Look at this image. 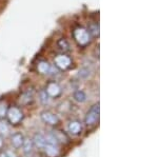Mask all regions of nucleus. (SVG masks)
I'll return each mask as SVG.
<instances>
[{
	"mask_svg": "<svg viewBox=\"0 0 158 157\" xmlns=\"http://www.w3.org/2000/svg\"><path fill=\"white\" fill-rule=\"evenodd\" d=\"M73 36L75 38V40L77 41V43L81 47H85L91 41V35L88 32V30L83 29V27H77L74 30Z\"/></svg>",
	"mask_w": 158,
	"mask_h": 157,
	"instance_id": "1",
	"label": "nucleus"
},
{
	"mask_svg": "<svg viewBox=\"0 0 158 157\" xmlns=\"http://www.w3.org/2000/svg\"><path fill=\"white\" fill-rule=\"evenodd\" d=\"M99 112H100V107H99V103H96L86 113L85 118V125L88 126H95L99 119Z\"/></svg>",
	"mask_w": 158,
	"mask_h": 157,
	"instance_id": "2",
	"label": "nucleus"
},
{
	"mask_svg": "<svg viewBox=\"0 0 158 157\" xmlns=\"http://www.w3.org/2000/svg\"><path fill=\"white\" fill-rule=\"evenodd\" d=\"M6 117L10 123L16 126L18 123L21 122V120L23 119V113L21 112L19 108L17 107H11L7 109L6 112Z\"/></svg>",
	"mask_w": 158,
	"mask_h": 157,
	"instance_id": "3",
	"label": "nucleus"
},
{
	"mask_svg": "<svg viewBox=\"0 0 158 157\" xmlns=\"http://www.w3.org/2000/svg\"><path fill=\"white\" fill-rule=\"evenodd\" d=\"M54 63H55V67L58 68L59 70H67L68 68H70L72 60L67 55H58V56L55 57Z\"/></svg>",
	"mask_w": 158,
	"mask_h": 157,
	"instance_id": "4",
	"label": "nucleus"
},
{
	"mask_svg": "<svg viewBox=\"0 0 158 157\" xmlns=\"http://www.w3.org/2000/svg\"><path fill=\"white\" fill-rule=\"evenodd\" d=\"M40 117H41L43 122L50 126H56L59 122L58 116L55 115V114L53 112H51V111H43V112H41V114H40Z\"/></svg>",
	"mask_w": 158,
	"mask_h": 157,
	"instance_id": "5",
	"label": "nucleus"
},
{
	"mask_svg": "<svg viewBox=\"0 0 158 157\" xmlns=\"http://www.w3.org/2000/svg\"><path fill=\"white\" fill-rule=\"evenodd\" d=\"M45 92L49 95V97H58L61 94V88L57 82L51 81L48 83L47 88H45Z\"/></svg>",
	"mask_w": 158,
	"mask_h": 157,
	"instance_id": "6",
	"label": "nucleus"
},
{
	"mask_svg": "<svg viewBox=\"0 0 158 157\" xmlns=\"http://www.w3.org/2000/svg\"><path fill=\"white\" fill-rule=\"evenodd\" d=\"M23 141H24V136L21 133H14L11 136V143L16 149L21 148L22 145H23Z\"/></svg>",
	"mask_w": 158,
	"mask_h": 157,
	"instance_id": "7",
	"label": "nucleus"
},
{
	"mask_svg": "<svg viewBox=\"0 0 158 157\" xmlns=\"http://www.w3.org/2000/svg\"><path fill=\"white\" fill-rule=\"evenodd\" d=\"M33 100H34V93H33L32 90H27V92H24L23 94L20 96V103L23 105H30V103L33 102Z\"/></svg>",
	"mask_w": 158,
	"mask_h": 157,
	"instance_id": "8",
	"label": "nucleus"
},
{
	"mask_svg": "<svg viewBox=\"0 0 158 157\" xmlns=\"http://www.w3.org/2000/svg\"><path fill=\"white\" fill-rule=\"evenodd\" d=\"M82 131V126H81V122L78 120H74L71 121L70 125H69V132L72 135H78V134L81 133Z\"/></svg>",
	"mask_w": 158,
	"mask_h": 157,
	"instance_id": "9",
	"label": "nucleus"
},
{
	"mask_svg": "<svg viewBox=\"0 0 158 157\" xmlns=\"http://www.w3.org/2000/svg\"><path fill=\"white\" fill-rule=\"evenodd\" d=\"M33 143L39 149H43L47 146V140H45V136L41 133H36L33 138Z\"/></svg>",
	"mask_w": 158,
	"mask_h": 157,
	"instance_id": "10",
	"label": "nucleus"
},
{
	"mask_svg": "<svg viewBox=\"0 0 158 157\" xmlns=\"http://www.w3.org/2000/svg\"><path fill=\"white\" fill-rule=\"evenodd\" d=\"M43 149H44V152H45V154H47L48 157H57L60 153V151H59V149H58L57 146L47 145Z\"/></svg>",
	"mask_w": 158,
	"mask_h": 157,
	"instance_id": "11",
	"label": "nucleus"
},
{
	"mask_svg": "<svg viewBox=\"0 0 158 157\" xmlns=\"http://www.w3.org/2000/svg\"><path fill=\"white\" fill-rule=\"evenodd\" d=\"M37 69L40 74H50L52 72V67L47 61H40L37 65Z\"/></svg>",
	"mask_w": 158,
	"mask_h": 157,
	"instance_id": "12",
	"label": "nucleus"
},
{
	"mask_svg": "<svg viewBox=\"0 0 158 157\" xmlns=\"http://www.w3.org/2000/svg\"><path fill=\"white\" fill-rule=\"evenodd\" d=\"M22 149H23V152H24L25 154H27V155H30V154H32L33 149H34V143H33L32 139L24 138L23 145H22Z\"/></svg>",
	"mask_w": 158,
	"mask_h": 157,
	"instance_id": "13",
	"label": "nucleus"
},
{
	"mask_svg": "<svg viewBox=\"0 0 158 157\" xmlns=\"http://www.w3.org/2000/svg\"><path fill=\"white\" fill-rule=\"evenodd\" d=\"M53 134L55 135L56 139H57L58 143H69V137L65 133H63L62 131H53Z\"/></svg>",
	"mask_w": 158,
	"mask_h": 157,
	"instance_id": "14",
	"label": "nucleus"
},
{
	"mask_svg": "<svg viewBox=\"0 0 158 157\" xmlns=\"http://www.w3.org/2000/svg\"><path fill=\"white\" fill-rule=\"evenodd\" d=\"M73 98H74V100H76L77 102L82 103L86 100V95L83 91L79 90V91H76V92L73 94Z\"/></svg>",
	"mask_w": 158,
	"mask_h": 157,
	"instance_id": "15",
	"label": "nucleus"
},
{
	"mask_svg": "<svg viewBox=\"0 0 158 157\" xmlns=\"http://www.w3.org/2000/svg\"><path fill=\"white\" fill-rule=\"evenodd\" d=\"M10 132V126L6 121H0V135H7Z\"/></svg>",
	"mask_w": 158,
	"mask_h": 157,
	"instance_id": "16",
	"label": "nucleus"
},
{
	"mask_svg": "<svg viewBox=\"0 0 158 157\" xmlns=\"http://www.w3.org/2000/svg\"><path fill=\"white\" fill-rule=\"evenodd\" d=\"M58 47L60 48L61 50H63L64 52H68V51H70V43L67 41V39H64V38H61V39L58 40Z\"/></svg>",
	"mask_w": 158,
	"mask_h": 157,
	"instance_id": "17",
	"label": "nucleus"
},
{
	"mask_svg": "<svg viewBox=\"0 0 158 157\" xmlns=\"http://www.w3.org/2000/svg\"><path fill=\"white\" fill-rule=\"evenodd\" d=\"M92 74V71L89 69V68H82L80 71H79V73H78V76L80 78H82V79H86V78L89 77V76H91Z\"/></svg>",
	"mask_w": 158,
	"mask_h": 157,
	"instance_id": "18",
	"label": "nucleus"
},
{
	"mask_svg": "<svg viewBox=\"0 0 158 157\" xmlns=\"http://www.w3.org/2000/svg\"><path fill=\"white\" fill-rule=\"evenodd\" d=\"M39 99L43 103V105H47V103L50 102V97H49V95L47 94V92H45L44 90L40 91V93H39Z\"/></svg>",
	"mask_w": 158,
	"mask_h": 157,
	"instance_id": "19",
	"label": "nucleus"
},
{
	"mask_svg": "<svg viewBox=\"0 0 158 157\" xmlns=\"http://www.w3.org/2000/svg\"><path fill=\"white\" fill-rule=\"evenodd\" d=\"M7 105L6 101H0V118H3L6 116L7 112Z\"/></svg>",
	"mask_w": 158,
	"mask_h": 157,
	"instance_id": "20",
	"label": "nucleus"
},
{
	"mask_svg": "<svg viewBox=\"0 0 158 157\" xmlns=\"http://www.w3.org/2000/svg\"><path fill=\"white\" fill-rule=\"evenodd\" d=\"M88 32L90 33V35H92V36H98L99 35V27L97 24H92L90 25V27H89Z\"/></svg>",
	"mask_w": 158,
	"mask_h": 157,
	"instance_id": "21",
	"label": "nucleus"
},
{
	"mask_svg": "<svg viewBox=\"0 0 158 157\" xmlns=\"http://www.w3.org/2000/svg\"><path fill=\"white\" fill-rule=\"evenodd\" d=\"M4 152H6V154L7 157H16V154H15L13 151L7 150V151H4Z\"/></svg>",
	"mask_w": 158,
	"mask_h": 157,
	"instance_id": "22",
	"label": "nucleus"
},
{
	"mask_svg": "<svg viewBox=\"0 0 158 157\" xmlns=\"http://www.w3.org/2000/svg\"><path fill=\"white\" fill-rule=\"evenodd\" d=\"M3 148V140H2V137L1 135H0V149Z\"/></svg>",
	"mask_w": 158,
	"mask_h": 157,
	"instance_id": "23",
	"label": "nucleus"
},
{
	"mask_svg": "<svg viewBox=\"0 0 158 157\" xmlns=\"http://www.w3.org/2000/svg\"><path fill=\"white\" fill-rule=\"evenodd\" d=\"M0 157H7L6 154V152H2V153L0 154Z\"/></svg>",
	"mask_w": 158,
	"mask_h": 157,
	"instance_id": "24",
	"label": "nucleus"
}]
</instances>
